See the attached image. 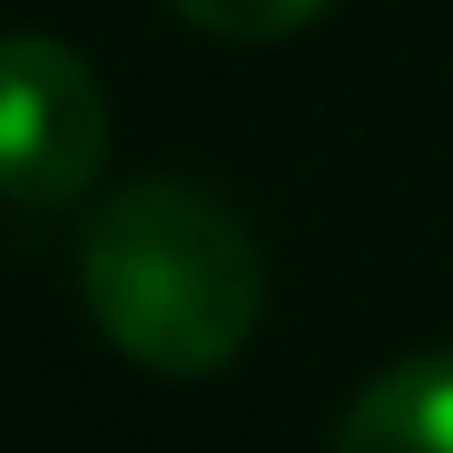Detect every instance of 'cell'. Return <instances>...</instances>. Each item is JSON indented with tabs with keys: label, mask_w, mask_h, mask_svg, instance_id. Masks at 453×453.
Segmentation results:
<instances>
[{
	"label": "cell",
	"mask_w": 453,
	"mask_h": 453,
	"mask_svg": "<svg viewBox=\"0 0 453 453\" xmlns=\"http://www.w3.org/2000/svg\"><path fill=\"white\" fill-rule=\"evenodd\" d=\"M80 295L119 358L151 374H215L263 319V247L215 191L143 175L88 215Z\"/></svg>",
	"instance_id": "6da1fadb"
},
{
	"label": "cell",
	"mask_w": 453,
	"mask_h": 453,
	"mask_svg": "<svg viewBox=\"0 0 453 453\" xmlns=\"http://www.w3.org/2000/svg\"><path fill=\"white\" fill-rule=\"evenodd\" d=\"M111 104L80 48L48 32H0V199L64 207L104 175Z\"/></svg>",
	"instance_id": "7a4b0ae2"
},
{
	"label": "cell",
	"mask_w": 453,
	"mask_h": 453,
	"mask_svg": "<svg viewBox=\"0 0 453 453\" xmlns=\"http://www.w3.org/2000/svg\"><path fill=\"white\" fill-rule=\"evenodd\" d=\"M326 453H453V350L382 366L334 422Z\"/></svg>",
	"instance_id": "3957f363"
},
{
	"label": "cell",
	"mask_w": 453,
	"mask_h": 453,
	"mask_svg": "<svg viewBox=\"0 0 453 453\" xmlns=\"http://www.w3.org/2000/svg\"><path fill=\"white\" fill-rule=\"evenodd\" d=\"M167 8L215 40H287V32L319 24L334 0H167Z\"/></svg>",
	"instance_id": "277c9868"
}]
</instances>
